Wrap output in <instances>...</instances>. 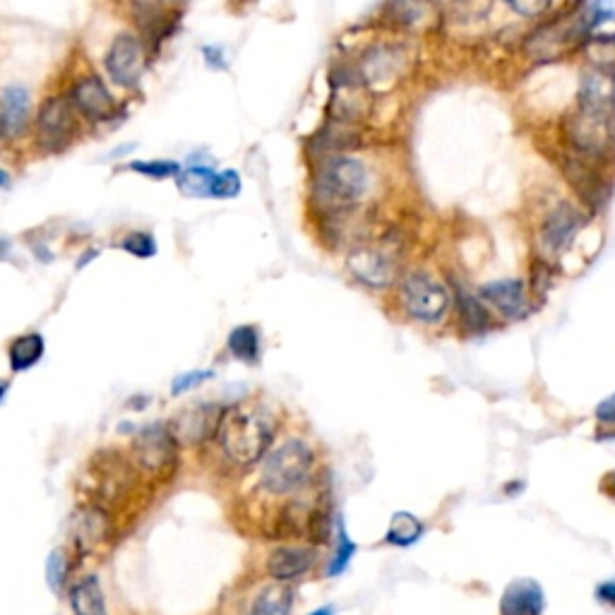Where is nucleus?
Instances as JSON below:
<instances>
[{
    "label": "nucleus",
    "mask_w": 615,
    "mask_h": 615,
    "mask_svg": "<svg viewBox=\"0 0 615 615\" xmlns=\"http://www.w3.org/2000/svg\"><path fill=\"white\" fill-rule=\"evenodd\" d=\"M565 152L615 166V80L584 68L575 104L563 116Z\"/></svg>",
    "instance_id": "nucleus-1"
},
{
    "label": "nucleus",
    "mask_w": 615,
    "mask_h": 615,
    "mask_svg": "<svg viewBox=\"0 0 615 615\" xmlns=\"http://www.w3.org/2000/svg\"><path fill=\"white\" fill-rule=\"evenodd\" d=\"M274 423L272 416L260 406H234L224 411L219 423L217 440L224 455L236 467H253L265 457L267 447L272 445Z\"/></svg>",
    "instance_id": "nucleus-2"
},
{
    "label": "nucleus",
    "mask_w": 615,
    "mask_h": 615,
    "mask_svg": "<svg viewBox=\"0 0 615 615\" xmlns=\"http://www.w3.org/2000/svg\"><path fill=\"white\" fill-rule=\"evenodd\" d=\"M368 190V171L361 161L346 154L325 159L313 178L315 202L327 210H349Z\"/></svg>",
    "instance_id": "nucleus-3"
},
{
    "label": "nucleus",
    "mask_w": 615,
    "mask_h": 615,
    "mask_svg": "<svg viewBox=\"0 0 615 615\" xmlns=\"http://www.w3.org/2000/svg\"><path fill=\"white\" fill-rule=\"evenodd\" d=\"M560 171H563V178L570 185L572 195H575L579 205L591 217H599L608 207V202H611L615 190L613 166L596 164V161L579 159L575 154L565 152L560 157Z\"/></svg>",
    "instance_id": "nucleus-4"
},
{
    "label": "nucleus",
    "mask_w": 615,
    "mask_h": 615,
    "mask_svg": "<svg viewBox=\"0 0 615 615\" xmlns=\"http://www.w3.org/2000/svg\"><path fill=\"white\" fill-rule=\"evenodd\" d=\"M313 469V450L301 440H286L262 462L260 486L272 495H294L306 486Z\"/></svg>",
    "instance_id": "nucleus-5"
},
{
    "label": "nucleus",
    "mask_w": 615,
    "mask_h": 615,
    "mask_svg": "<svg viewBox=\"0 0 615 615\" xmlns=\"http://www.w3.org/2000/svg\"><path fill=\"white\" fill-rule=\"evenodd\" d=\"M591 214L579 205L577 200H558L555 205L543 214L539 224V255L546 260L558 262L567 250L577 243V238L582 236V231L587 229L591 222Z\"/></svg>",
    "instance_id": "nucleus-6"
},
{
    "label": "nucleus",
    "mask_w": 615,
    "mask_h": 615,
    "mask_svg": "<svg viewBox=\"0 0 615 615\" xmlns=\"http://www.w3.org/2000/svg\"><path fill=\"white\" fill-rule=\"evenodd\" d=\"M133 464L154 481H169L178 469V440L164 423L142 428L133 443Z\"/></svg>",
    "instance_id": "nucleus-7"
},
{
    "label": "nucleus",
    "mask_w": 615,
    "mask_h": 615,
    "mask_svg": "<svg viewBox=\"0 0 615 615\" xmlns=\"http://www.w3.org/2000/svg\"><path fill=\"white\" fill-rule=\"evenodd\" d=\"M399 298L406 313L423 325H435L452 306L450 289L428 272H411L402 279Z\"/></svg>",
    "instance_id": "nucleus-8"
},
{
    "label": "nucleus",
    "mask_w": 615,
    "mask_h": 615,
    "mask_svg": "<svg viewBox=\"0 0 615 615\" xmlns=\"http://www.w3.org/2000/svg\"><path fill=\"white\" fill-rule=\"evenodd\" d=\"M77 135L75 106L68 97H51L41 104L37 116V145L46 152H63Z\"/></svg>",
    "instance_id": "nucleus-9"
},
{
    "label": "nucleus",
    "mask_w": 615,
    "mask_h": 615,
    "mask_svg": "<svg viewBox=\"0 0 615 615\" xmlns=\"http://www.w3.org/2000/svg\"><path fill=\"white\" fill-rule=\"evenodd\" d=\"M479 296L486 306H491L507 322L529 318L531 310H534V303H531L534 296H531L529 284L519 277L495 279V282L483 284Z\"/></svg>",
    "instance_id": "nucleus-10"
},
{
    "label": "nucleus",
    "mask_w": 615,
    "mask_h": 615,
    "mask_svg": "<svg viewBox=\"0 0 615 615\" xmlns=\"http://www.w3.org/2000/svg\"><path fill=\"white\" fill-rule=\"evenodd\" d=\"M106 73L118 87L133 89L145 73V49L133 34H118L104 58Z\"/></svg>",
    "instance_id": "nucleus-11"
},
{
    "label": "nucleus",
    "mask_w": 615,
    "mask_h": 615,
    "mask_svg": "<svg viewBox=\"0 0 615 615\" xmlns=\"http://www.w3.org/2000/svg\"><path fill=\"white\" fill-rule=\"evenodd\" d=\"M224 411L217 409L212 404H197L193 409L181 411L176 419L171 421V433L173 438L181 445H195L205 443L207 438L217 435L219 423H222Z\"/></svg>",
    "instance_id": "nucleus-12"
},
{
    "label": "nucleus",
    "mask_w": 615,
    "mask_h": 615,
    "mask_svg": "<svg viewBox=\"0 0 615 615\" xmlns=\"http://www.w3.org/2000/svg\"><path fill=\"white\" fill-rule=\"evenodd\" d=\"M70 101L92 123L109 121L116 113V101H113L111 92L104 87L99 75H87L77 80L73 92H70Z\"/></svg>",
    "instance_id": "nucleus-13"
},
{
    "label": "nucleus",
    "mask_w": 615,
    "mask_h": 615,
    "mask_svg": "<svg viewBox=\"0 0 615 615\" xmlns=\"http://www.w3.org/2000/svg\"><path fill=\"white\" fill-rule=\"evenodd\" d=\"M349 270L361 284L373 286V289H382V286H390L394 282V260L382 250H356L346 260Z\"/></svg>",
    "instance_id": "nucleus-14"
},
{
    "label": "nucleus",
    "mask_w": 615,
    "mask_h": 615,
    "mask_svg": "<svg viewBox=\"0 0 615 615\" xmlns=\"http://www.w3.org/2000/svg\"><path fill=\"white\" fill-rule=\"evenodd\" d=\"M402 68H404L402 53L390 49V46H380V49H373L366 58H363L361 75L363 82H368L370 87L387 89L399 80Z\"/></svg>",
    "instance_id": "nucleus-15"
},
{
    "label": "nucleus",
    "mask_w": 615,
    "mask_h": 615,
    "mask_svg": "<svg viewBox=\"0 0 615 615\" xmlns=\"http://www.w3.org/2000/svg\"><path fill=\"white\" fill-rule=\"evenodd\" d=\"M313 565H315L313 548L282 546L270 555V560H267V572H270V577L277 579V582H291V579L306 575Z\"/></svg>",
    "instance_id": "nucleus-16"
},
{
    "label": "nucleus",
    "mask_w": 615,
    "mask_h": 615,
    "mask_svg": "<svg viewBox=\"0 0 615 615\" xmlns=\"http://www.w3.org/2000/svg\"><path fill=\"white\" fill-rule=\"evenodd\" d=\"M503 615H541L543 611V591L534 579H517L505 589L500 601Z\"/></svg>",
    "instance_id": "nucleus-17"
},
{
    "label": "nucleus",
    "mask_w": 615,
    "mask_h": 615,
    "mask_svg": "<svg viewBox=\"0 0 615 615\" xmlns=\"http://www.w3.org/2000/svg\"><path fill=\"white\" fill-rule=\"evenodd\" d=\"M75 546L82 551L97 546L99 541L111 536V519L101 507H82L75 517Z\"/></svg>",
    "instance_id": "nucleus-18"
},
{
    "label": "nucleus",
    "mask_w": 615,
    "mask_h": 615,
    "mask_svg": "<svg viewBox=\"0 0 615 615\" xmlns=\"http://www.w3.org/2000/svg\"><path fill=\"white\" fill-rule=\"evenodd\" d=\"M455 301L459 310V322H462V330L467 334H483L491 330L493 320L488 313L486 303L479 294H471L469 289L455 284Z\"/></svg>",
    "instance_id": "nucleus-19"
},
{
    "label": "nucleus",
    "mask_w": 615,
    "mask_h": 615,
    "mask_svg": "<svg viewBox=\"0 0 615 615\" xmlns=\"http://www.w3.org/2000/svg\"><path fill=\"white\" fill-rule=\"evenodd\" d=\"M579 53H582L589 70H596V73L608 75L615 80V29H611V32L603 29V32L591 34Z\"/></svg>",
    "instance_id": "nucleus-20"
},
{
    "label": "nucleus",
    "mask_w": 615,
    "mask_h": 615,
    "mask_svg": "<svg viewBox=\"0 0 615 615\" xmlns=\"http://www.w3.org/2000/svg\"><path fill=\"white\" fill-rule=\"evenodd\" d=\"M29 109H32V101H29V92L25 87H5L3 92V135L15 137L22 135L29 121Z\"/></svg>",
    "instance_id": "nucleus-21"
},
{
    "label": "nucleus",
    "mask_w": 615,
    "mask_h": 615,
    "mask_svg": "<svg viewBox=\"0 0 615 615\" xmlns=\"http://www.w3.org/2000/svg\"><path fill=\"white\" fill-rule=\"evenodd\" d=\"M70 606H73L75 615H109L106 613V601L101 594L99 579L85 577L80 584H75L70 591Z\"/></svg>",
    "instance_id": "nucleus-22"
},
{
    "label": "nucleus",
    "mask_w": 615,
    "mask_h": 615,
    "mask_svg": "<svg viewBox=\"0 0 615 615\" xmlns=\"http://www.w3.org/2000/svg\"><path fill=\"white\" fill-rule=\"evenodd\" d=\"M294 608V589L286 584H272L255 596L250 615H289Z\"/></svg>",
    "instance_id": "nucleus-23"
},
{
    "label": "nucleus",
    "mask_w": 615,
    "mask_h": 615,
    "mask_svg": "<svg viewBox=\"0 0 615 615\" xmlns=\"http://www.w3.org/2000/svg\"><path fill=\"white\" fill-rule=\"evenodd\" d=\"M44 337H41L39 332L32 334H22V337H17L13 344H10V368L15 370V373H22V370H29L32 366H37L41 361V356H44Z\"/></svg>",
    "instance_id": "nucleus-24"
},
{
    "label": "nucleus",
    "mask_w": 615,
    "mask_h": 615,
    "mask_svg": "<svg viewBox=\"0 0 615 615\" xmlns=\"http://www.w3.org/2000/svg\"><path fill=\"white\" fill-rule=\"evenodd\" d=\"M423 531H426V527H423V522L416 515H411V512H394L385 541L392 543V546H414L423 536Z\"/></svg>",
    "instance_id": "nucleus-25"
},
{
    "label": "nucleus",
    "mask_w": 615,
    "mask_h": 615,
    "mask_svg": "<svg viewBox=\"0 0 615 615\" xmlns=\"http://www.w3.org/2000/svg\"><path fill=\"white\" fill-rule=\"evenodd\" d=\"M214 181H217V173L207 166H190V169L181 171V176L176 178L178 190L185 197H212L214 195Z\"/></svg>",
    "instance_id": "nucleus-26"
},
{
    "label": "nucleus",
    "mask_w": 615,
    "mask_h": 615,
    "mask_svg": "<svg viewBox=\"0 0 615 615\" xmlns=\"http://www.w3.org/2000/svg\"><path fill=\"white\" fill-rule=\"evenodd\" d=\"M229 351L238 361L253 363L260 356V332L253 325H241L229 334Z\"/></svg>",
    "instance_id": "nucleus-27"
},
{
    "label": "nucleus",
    "mask_w": 615,
    "mask_h": 615,
    "mask_svg": "<svg viewBox=\"0 0 615 615\" xmlns=\"http://www.w3.org/2000/svg\"><path fill=\"white\" fill-rule=\"evenodd\" d=\"M426 0H390V15L402 27H411L426 17Z\"/></svg>",
    "instance_id": "nucleus-28"
},
{
    "label": "nucleus",
    "mask_w": 615,
    "mask_h": 615,
    "mask_svg": "<svg viewBox=\"0 0 615 615\" xmlns=\"http://www.w3.org/2000/svg\"><path fill=\"white\" fill-rule=\"evenodd\" d=\"M128 169L135 171V173H142V176H147V178H157V181L181 176V164H178V161H169V159L130 161Z\"/></svg>",
    "instance_id": "nucleus-29"
},
{
    "label": "nucleus",
    "mask_w": 615,
    "mask_h": 615,
    "mask_svg": "<svg viewBox=\"0 0 615 615\" xmlns=\"http://www.w3.org/2000/svg\"><path fill=\"white\" fill-rule=\"evenodd\" d=\"M354 553H356V543L349 539L344 524H339V527H337V553H334L332 563H330V567H327V575H330V577L342 575L346 567H349L351 558H354Z\"/></svg>",
    "instance_id": "nucleus-30"
},
{
    "label": "nucleus",
    "mask_w": 615,
    "mask_h": 615,
    "mask_svg": "<svg viewBox=\"0 0 615 615\" xmlns=\"http://www.w3.org/2000/svg\"><path fill=\"white\" fill-rule=\"evenodd\" d=\"M587 20L591 32H603V27L615 22V0H589L587 3Z\"/></svg>",
    "instance_id": "nucleus-31"
},
{
    "label": "nucleus",
    "mask_w": 615,
    "mask_h": 615,
    "mask_svg": "<svg viewBox=\"0 0 615 615\" xmlns=\"http://www.w3.org/2000/svg\"><path fill=\"white\" fill-rule=\"evenodd\" d=\"M121 248L125 253L135 255V258H152V255H157V241H154V236L145 234V231H135V234H128L121 241Z\"/></svg>",
    "instance_id": "nucleus-32"
},
{
    "label": "nucleus",
    "mask_w": 615,
    "mask_h": 615,
    "mask_svg": "<svg viewBox=\"0 0 615 615\" xmlns=\"http://www.w3.org/2000/svg\"><path fill=\"white\" fill-rule=\"evenodd\" d=\"M505 3L515 15L527 17V20H539V17L551 13L555 0H505Z\"/></svg>",
    "instance_id": "nucleus-33"
},
{
    "label": "nucleus",
    "mask_w": 615,
    "mask_h": 615,
    "mask_svg": "<svg viewBox=\"0 0 615 615\" xmlns=\"http://www.w3.org/2000/svg\"><path fill=\"white\" fill-rule=\"evenodd\" d=\"M241 193V176L238 171H222L217 173V181H214V200H229Z\"/></svg>",
    "instance_id": "nucleus-34"
},
{
    "label": "nucleus",
    "mask_w": 615,
    "mask_h": 615,
    "mask_svg": "<svg viewBox=\"0 0 615 615\" xmlns=\"http://www.w3.org/2000/svg\"><path fill=\"white\" fill-rule=\"evenodd\" d=\"M46 575H49V587L58 594V591L65 587V577H68V563H65L63 551L51 553L49 565H46Z\"/></svg>",
    "instance_id": "nucleus-35"
},
{
    "label": "nucleus",
    "mask_w": 615,
    "mask_h": 615,
    "mask_svg": "<svg viewBox=\"0 0 615 615\" xmlns=\"http://www.w3.org/2000/svg\"><path fill=\"white\" fill-rule=\"evenodd\" d=\"M212 378H214L212 370H193V373H183V375H178L176 380H173L171 394H176V397H178V394L193 390V387L202 385V382H207V380H212Z\"/></svg>",
    "instance_id": "nucleus-36"
},
{
    "label": "nucleus",
    "mask_w": 615,
    "mask_h": 615,
    "mask_svg": "<svg viewBox=\"0 0 615 615\" xmlns=\"http://www.w3.org/2000/svg\"><path fill=\"white\" fill-rule=\"evenodd\" d=\"M596 421L603 423V426H615V392L601 399L599 406H596Z\"/></svg>",
    "instance_id": "nucleus-37"
},
{
    "label": "nucleus",
    "mask_w": 615,
    "mask_h": 615,
    "mask_svg": "<svg viewBox=\"0 0 615 615\" xmlns=\"http://www.w3.org/2000/svg\"><path fill=\"white\" fill-rule=\"evenodd\" d=\"M202 56L212 70H226V56L222 46H202Z\"/></svg>",
    "instance_id": "nucleus-38"
},
{
    "label": "nucleus",
    "mask_w": 615,
    "mask_h": 615,
    "mask_svg": "<svg viewBox=\"0 0 615 615\" xmlns=\"http://www.w3.org/2000/svg\"><path fill=\"white\" fill-rule=\"evenodd\" d=\"M596 599H599L601 603H606V606L615 608V582L599 584V589H596Z\"/></svg>",
    "instance_id": "nucleus-39"
},
{
    "label": "nucleus",
    "mask_w": 615,
    "mask_h": 615,
    "mask_svg": "<svg viewBox=\"0 0 615 615\" xmlns=\"http://www.w3.org/2000/svg\"><path fill=\"white\" fill-rule=\"evenodd\" d=\"M606 481H608V488H606V491H608V495H613V498H615V471H613V474H611V476H608V479H606Z\"/></svg>",
    "instance_id": "nucleus-40"
},
{
    "label": "nucleus",
    "mask_w": 615,
    "mask_h": 615,
    "mask_svg": "<svg viewBox=\"0 0 615 615\" xmlns=\"http://www.w3.org/2000/svg\"><path fill=\"white\" fill-rule=\"evenodd\" d=\"M310 615H332V608H318V611Z\"/></svg>",
    "instance_id": "nucleus-41"
}]
</instances>
